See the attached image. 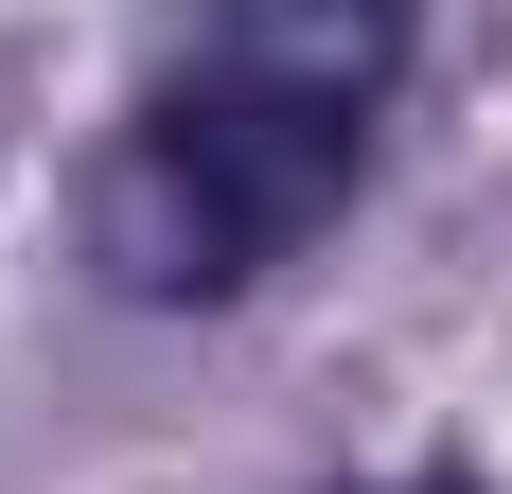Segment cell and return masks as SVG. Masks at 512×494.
I'll return each instance as SVG.
<instances>
[{"label":"cell","mask_w":512,"mask_h":494,"mask_svg":"<svg viewBox=\"0 0 512 494\" xmlns=\"http://www.w3.org/2000/svg\"><path fill=\"white\" fill-rule=\"evenodd\" d=\"M336 195H354V106L336 89H265V71L212 53L177 106H142V142L106 159L89 230H106V265L142 300H212L248 265H283Z\"/></svg>","instance_id":"6da1fadb"}]
</instances>
